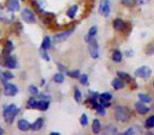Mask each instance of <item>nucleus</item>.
Masks as SVG:
<instances>
[{
    "label": "nucleus",
    "mask_w": 154,
    "mask_h": 135,
    "mask_svg": "<svg viewBox=\"0 0 154 135\" xmlns=\"http://www.w3.org/2000/svg\"><path fill=\"white\" fill-rule=\"evenodd\" d=\"M151 69L148 68V66H140L135 71V75L139 78H143V79H148L151 76Z\"/></svg>",
    "instance_id": "1a4fd4ad"
},
{
    "label": "nucleus",
    "mask_w": 154,
    "mask_h": 135,
    "mask_svg": "<svg viewBox=\"0 0 154 135\" xmlns=\"http://www.w3.org/2000/svg\"><path fill=\"white\" fill-rule=\"evenodd\" d=\"M78 78H79L82 84H84V86H88L89 78H88V75H87V74H82V75H79V77H78Z\"/></svg>",
    "instance_id": "f704fd0d"
},
{
    "label": "nucleus",
    "mask_w": 154,
    "mask_h": 135,
    "mask_svg": "<svg viewBox=\"0 0 154 135\" xmlns=\"http://www.w3.org/2000/svg\"><path fill=\"white\" fill-rule=\"evenodd\" d=\"M40 56L42 59L45 60V61H50V60H51V57H50V55L48 54L47 50L41 49V48H40Z\"/></svg>",
    "instance_id": "72a5a7b5"
},
{
    "label": "nucleus",
    "mask_w": 154,
    "mask_h": 135,
    "mask_svg": "<svg viewBox=\"0 0 154 135\" xmlns=\"http://www.w3.org/2000/svg\"><path fill=\"white\" fill-rule=\"evenodd\" d=\"M133 54H134V51H132V50H128L126 52V56H132Z\"/></svg>",
    "instance_id": "a19ab883"
},
{
    "label": "nucleus",
    "mask_w": 154,
    "mask_h": 135,
    "mask_svg": "<svg viewBox=\"0 0 154 135\" xmlns=\"http://www.w3.org/2000/svg\"><path fill=\"white\" fill-rule=\"evenodd\" d=\"M17 127L20 131H22V132H26V131L31 130V124L26 119H19L18 120Z\"/></svg>",
    "instance_id": "f8f14e48"
},
{
    "label": "nucleus",
    "mask_w": 154,
    "mask_h": 135,
    "mask_svg": "<svg viewBox=\"0 0 154 135\" xmlns=\"http://www.w3.org/2000/svg\"><path fill=\"white\" fill-rule=\"evenodd\" d=\"M66 75L70 76L72 78H78L80 75V72L78 70H74V71H70V72H66Z\"/></svg>",
    "instance_id": "e433bc0d"
},
{
    "label": "nucleus",
    "mask_w": 154,
    "mask_h": 135,
    "mask_svg": "<svg viewBox=\"0 0 154 135\" xmlns=\"http://www.w3.org/2000/svg\"><path fill=\"white\" fill-rule=\"evenodd\" d=\"M52 48V39L50 36H45L42 42H41V49L49 50Z\"/></svg>",
    "instance_id": "6ab92c4d"
},
{
    "label": "nucleus",
    "mask_w": 154,
    "mask_h": 135,
    "mask_svg": "<svg viewBox=\"0 0 154 135\" xmlns=\"http://www.w3.org/2000/svg\"><path fill=\"white\" fill-rule=\"evenodd\" d=\"M100 130H101V124L100 121H99L98 119H94L92 122V131L93 133H95V134H98V133H100Z\"/></svg>",
    "instance_id": "5701e85b"
},
{
    "label": "nucleus",
    "mask_w": 154,
    "mask_h": 135,
    "mask_svg": "<svg viewBox=\"0 0 154 135\" xmlns=\"http://www.w3.org/2000/svg\"><path fill=\"white\" fill-rule=\"evenodd\" d=\"M153 109H154V105H153Z\"/></svg>",
    "instance_id": "c03bdc74"
},
{
    "label": "nucleus",
    "mask_w": 154,
    "mask_h": 135,
    "mask_svg": "<svg viewBox=\"0 0 154 135\" xmlns=\"http://www.w3.org/2000/svg\"><path fill=\"white\" fill-rule=\"evenodd\" d=\"M57 66H58V69H59L61 72H66V66H64V64H62V63H57Z\"/></svg>",
    "instance_id": "ea45409f"
},
{
    "label": "nucleus",
    "mask_w": 154,
    "mask_h": 135,
    "mask_svg": "<svg viewBox=\"0 0 154 135\" xmlns=\"http://www.w3.org/2000/svg\"><path fill=\"white\" fill-rule=\"evenodd\" d=\"M5 64L8 69H10V70L16 69V66H17V59H16V57H14V56L8 55V57L5 58Z\"/></svg>",
    "instance_id": "9d476101"
},
{
    "label": "nucleus",
    "mask_w": 154,
    "mask_h": 135,
    "mask_svg": "<svg viewBox=\"0 0 154 135\" xmlns=\"http://www.w3.org/2000/svg\"><path fill=\"white\" fill-rule=\"evenodd\" d=\"M8 9L12 12H17L20 10L19 0H8Z\"/></svg>",
    "instance_id": "2eb2a0df"
},
{
    "label": "nucleus",
    "mask_w": 154,
    "mask_h": 135,
    "mask_svg": "<svg viewBox=\"0 0 154 135\" xmlns=\"http://www.w3.org/2000/svg\"><path fill=\"white\" fill-rule=\"evenodd\" d=\"M77 12H78V7H77V5H72V7L68 10V12H66V15H68V17L73 19V18H75V16H76Z\"/></svg>",
    "instance_id": "a878e982"
},
{
    "label": "nucleus",
    "mask_w": 154,
    "mask_h": 135,
    "mask_svg": "<svg viewBox=\"0 0 154 135\" xmlns=\"http://www.w3.org/2000/svg\"><path fill=\"white\" fill-rule=\"evenodd\" d=\"M2 134H5V130H3L2 128H0V135H2Z\"/></svg>",
    "instance_id": "79ce46f5"
},
{
    "label": "nucleus",
    "mask_w": 154,
    "mask_h": 135,
    "mask_svg": "<svg viewBox=\"0 0 154 135\" xmlns=\"http://www.w3.org/2000/svg\"><path fill=\"white\" fill-rule=\"evenodd\" d=\"M145 127L147 129H152L154 128V115H151L150 117H148L145 121Z\"/></svg>",
    "instance_id": "7c9ffc66"
},
{
    "label": "nucleus",
    "mask_w": 154,
    "mask_h": 135,
    "mask_svg": "<svg viewBox=\"0 0 154 135\" xmlns=\"http://www.w3.org/2000/svg\"><path fill=\"white\" fill-rule=\"evenodd\" d=\"M0 20L5 23H10L14 20V12L11 10L7 9H1L0 10Z\"/></svg>",
    "instance_id": "423d86ee"
},
{
    "label": "nucleus",
    "mask_w": 154,
    "mask_h": 135,
    "mask_svg": "<svg viewBox=\"0 0 154 135\" xmlns=\"http://www.w3.org/2000/svg\"><path fill=\"white\" fill-rule=\"evenodd\" d=\"M112 87H113L115 90H120L125 87V81L122 80L119 77L118 78H115V79L112 80Z\"/></svg>",
    "instance_id": "a211bd4d"
},
{
    "label": "nucleus",
    "mask_w": 154,
    "mask_h": 135,
    "mask_svg": "<svg viewBox=\"0 0 154 135\" xmlns=\"http://www.w3.org/2000/svg\"><path fill=\"white\" fill-rule=\"evenodd\" d=\"M89 53L93 59H97L99 57V45L95 38L89 41Z\"/></svg>",
    "instance_id": "20e7f679"
},
{
    "label": "nucleus",
    "mask_w": 154,
    "mask_h": 135,
    "mask_svg": "<svg viewBox=\"0 0 154 135\" xmlns=\"http://www.w3.org/2000/svg\"><path fill=\"white\" fill-rule=\"evenodd\" d=\"M89 124V120H88V116H87V114H82V116H80V124L82 126H88Z\"/></svg>",
    "instance_id": "4c0bfd02"
},
{
    "label": "nucleus",
    "mask_w": 154,
    "mask_h": 135,
    "mask_svg": "<svg viewBox=\"0 0 154 135\" xmlns=\"http://www.w3.org/2000/svg\"><path fill=\"white\" fill-rule=\"evenodd\" d=\"M21 18L26 23H35V22H36V16H35V14L29 9H22Z\"/></svg>",
    "instance_id": "39448f33"
},
{
    "label": "nucleus",
    "mask_w": 154,
    "mask_h": 135,
    "mask_svg": "<svg viewBox=\"0 0 154 135\" xmlns=\"http://www.w3.org/2000/svg\"><path fill=\"white\" fill-rule=\"evenodd\" d=\"M53 81L55 82V84H62V82L64 81V75L62 72H58V73H56L55 75L53 76Z\"/></svg>",
    "instance_id": "b1692460"
},
{
    "label": "nucleus",
    "mask_w": 154,
    "mask_h": 135,
    "mask_svg": "<svg viewBox=\"0 0 154 135\" xmlns=\"http://www.w3.org/2000/svg\"><path fill=\"white\" fill-rule=\"evenodd\" d=\"M13 78H14V75H13V73H12V72H10V71H5V72H3V80H5V82L9 81V80L13 79Z\"/></svg>",
    "instance_id": "473e14b6"
},
{
    "label": "nucleus",
    "mask_w": 154,
    "mask_h": 135,
    "mask_svg": "<svg viewBox=\"0 0 154 135\" xmlns=\"http://www.w3.org/2000/svg\"><path fill=\"white\" fill-rule=\"evenodd\" d=\"M29 92H30L33 96H37L39 91H38V89H37V87H35L34 84H31V86L29 87Z\"/></svg>",
    "instance_id": "c9c22d12"
},
{
    "label": "nucleus",
    "mask_w": 154,
    "mask_h": 135,
    "mask_svg": "<svg viewBox=\"0 0 154 135\" xmlns=\"http://www.w3.org/2000/svg\"><path fill=\"white\" fill-rule=\"evenodd\" d=\"M82 92L78 88H75L74 89V99L76 103H82Z\"/></svg>",
    "instance_id": "c756f323"
},
{
    "label": "nucleus",
    "mask_w": 154,
    "mask_h": 135,
    "mask_svg": "<svg viewBox=\"0 0 154 135\" xmlns=\"http://www.w3.org/2000/svg\"><path fill=\"white\" fill-rule=\"evenodd\" d=\"M112 60L114 62H117V63H119L122 60V53L119 50H114L113 51V53H112Z\"/></svg>",
    "instance_id": "aec40b11"
},
{
    "label": "nucleus",
    "mask_w": 154,
    "mask_h": 135,
    "mask_svg": "<svg viewBox=\"0 0 154 135\" xmlns=\"http://www.w3.org/2000/svg\"><path fill=\"white\" fill-rule=\"evenodd\" d=\"M131 117V112L128 107L117 106L114 110V118L119 122H128Z\"/></svg>",
    "instance_id": "f03ea898"
},
{
    "label": "nucleus",
    "mask_w": 154,
    "mask_h": 135,
    "mask_svg": "<svg viewBox=\"0 0 154 135\" xmlns=\"http://www.w3.org/2000/svg\"><path fill=\"white\" fill-rule=\"evenodd\" d=\"M135 0H122V3L125 5V7H128V8H131V7H133V5H135Z\"/></svg>",
    "instance_id": "58836bf2"
},
{
    "label": "nucleus",
    "mask_w": 154,
    "mask_h": 135,
    "mask_svg": "<svg viewBox=\"0 0 154 135\" xmlns=\"http://www.w3.org/2000/svg\"><path fill=\"white\" fill-rule=\"evenodd\" d=\"M135 109H136L137 113L141 114V115H145V114L149 113V111H150V108L147 107V106L143 103H141V101L135 103Z\"/></svg>",
    "instance_id": "9b49d317"
},
{
    "label": "nucleus",
    "mask_w": 154,
    "mask_h": 135,
    "mask_svg": "<svg viewBox=\"0 0 154 135\" xmlns=\"http://www.w3.org/2000/svg\"><path fill=\"white\" fill-rule=\"evenodd\" d=\"M141 132V129L139 128L138 126H133L131 128H129L128 130H125L124 131V134L125 135H133L135 133H140Z\"/></svg>",
    "instance_id": "4be33fe9"
},
{
    "label": "nucleus",
    "mask_w": 154,
    "mask_h": 135,
    "mask_svg": "<svg viewBox=\"0 0 154 135\" xmlns=\"http://www.w3.org/2000/svg\"><path fill=\"white\" fill-rule=\"evenodd\" d=\"M99 13L103 17H109L111 13V2L110 0H101L100 5H99Z\"/></svg>",
    "instance_id": "0eeeda50"
},
{
    "label": "nucleus",
    "mask_w": 154,
    "mask_h": 135,
    "mask_svg": "<svg viewBox=\"0 0 154 135\" xmlns=\"http://www.w3.org/2000/svg\"><path fill=\"white\" fill-rule=\"evenodd\" d=\"M96 34H97V28H96V26H92V28L89 30L88 34H87V36H86V41H87V42H89V41L92 40L93 38H95Z\"/></svg>",
    "instance_id": "412c9836"
},
{
    "label": "nucleus",
    "mask_w": 154,
    "mask_h": 135,
    "mask_svg": "<svg viewBox=\"0 0 154 135\" xmlns=\"http://www.w3.org/2000/svg\"><path fill=\"white\" fill-rule=\"evenodd\" d=\"M20 112V108L18 106L14 105H9V106H5L3 107V117H5V120L8 122V124H12L15 119V117L18 115V113Z\"/></svg>",
    "instance_id": "f257e3e1"
},
{
    "label": "nucleus",
    "mask_w": 154,
    "mask_h": 135,
    "mask_svg": "<svg viewBox=\"0 0 154 135\" xmlns=\"http://www.w3.org/2000/svg\"><path fill=\"white\" fill-rule=\"evenodd\" d=\"M13 50H14L13 42H12L11 40H8L7 43H5V55H10Z\"/></svg>",
    "instance_id": "c85d7f7f"
},
{
    "label": "nucleus",
    "mask_w": 154,
    "mask_h": 135,
    "mask_svg": "<svg viewBox=\"0 0 154 135\" xmlns=\"http://www.w3.org/2000/svg\"><path fill=\"white\" fill-rule=\"evenodd\" d=\"M22 1H24V0H22Z\"/></svg>",
    "instance_id": "a18cd8bd"
},
{
    "label": "nucleus",
    "mask_w": 154,
    "mask_h": 135,
    "mask_svg": "<svg viewBox=\"0 0 154 135\" xmlns=\"http://www.w3.org/2000/svg\"><path fill=\"white\" fill-rule=\"evenodd\" d=\"M3 92H5V95L12 97V96H15V95L18 94L19 89H18V87L16 86V84L7 81L3 84Z\"/></svg>",
    "instance_id": "7ed1b4c3"
},
{
    "label": "nucleus",
    "mask_w": 154,
    "mask_h": 135,
    "mask_svg": "<svg viewBox=\"0 0 154 135\" xmlns=\"http://www.w3.org/2000/svg\"><path fill=\"white\" fill-rule=\"evenodd\" d=\"M113 28L115 29L116 31H118V32H122V31H125V29H126V22H125L124 20L119 19V18L114 19Z\"/></svg>",
    "instance_id": "4468645a"
},
{
    "label": "nucleus",
    "mask_w": 154,
    "mask_h": 135,
    "mask_svg": "<svg viewBox=\"0 0 154 135\" xmlns=\"http://www.w3.org/2000/svg\"><path fill=\"white\" fill-rule=\"evenodd\" d=\"M117 76L120 78L122 80H124V81H126V82H129V81H131V76H130V74H128V73H126V72H122V71H118L117 72Z\"/></svg>",
    "instance_id": "bb28decb"
},
{
    "label": "nucleus",
    "mask_w": 154,
    "mask_h": 135,
    "mask_svg": "<svg viewBox=\"0 0 154 135\" xmlns=\"http://www.w3.org/2000/svg\"><path fill=\"white\" fill-rule=\"evenodd\" d=\"M117 133H118V130L114 124H108V126L105 127V129H103V134H106V135L117 134Z\"/></svg>",
    "instance_id": "f3484780"
},
{
    "label": "nucleus",
    "mask_w": 154,
    "mask_h": 135,
    "mask_svg": "<svg viewBox=\"0 0 154 135\" xmlns=\"http://www.w3.org/2000/svg\"><path fill=\"white\" fill-rule=\"evenodd\" d=\"M37 103H38V100L35 98V96H33L28 100L26 108H29V109H37Z\"/></svg>",
    "instance_id": "cd10ccee"
},
{
    "label": "nucleus",
    "mask_w": 154,
    "mask_h": 135,
    "mask_svg": "<svg viewBox=\"0 0 154 135\" xmlns=\"http://www.w3.org/2000/svg\"><path fill=\"white\" fill-rule=\"evenodd\" d=\"M153 87H154V82H153Z\"/></svg>",
    "instance_id": "37998d69"
},
{
    "label": "nucleus",
    "mask_w": 154,
    "mask_h": 135,
    "mask_svg": "<svg viewBox=\"0 0 154 135\" xmlns=\"http://www.w3.org/2000/svg\"><path fill=\"white\" fill-rule=\"evenodd\" d=\"M73 32H74V30H69V31H64V32H61V33H58V34H56L55 36L53 37V41L55 43L63 42L64 40H66V39L72 35Z\"/></svg>",
    "instance_id": "6e6552de"
},
{
    "label": "nucleus",
    "mask_w": 154,
    "mask_h": 135,
    "mask_svg": "<svg viewBox=\"0 0 154 135\" xmlns=\"http://www.w3.org/2000/svg\"><path fill=\"white\" fill-rule=\"evenodd\" d=\"M112 99V94L110 92H105L101 95L98 96V103H103V101H110Z\"/></svg>",
    "instance_id": "393cba45"
},
{
    "label": "nucleus",
    "mask_w": 154,
    "mask_h": 135,
    "mask_svg": "<svg viewBox=\"0 0 154 135\" xmlns=\"http://www.w3.org/2000/svg\"><path fill=\"white\" fill-rule=\"evenodd\" d=\"M50 107V100L49 99H39L37 103V109L40 111H47Z\"/></svg>",
    "instance_id": "dca6fc26"
},
{
    "label": "nucleus",
    "mask_w": 154,
    "mask_h": 135,
    "mask_svg": "<svg viewBox=\"0 0 154 135\" xmlns=\"http://www.w3.org/2000/svg\"><path fill=\"white\" fill-rule=\"evenodd\" d=\"M138 98H139V101H141V103H151V97L147 94H143V93H139Z\"/></svg>",
    "instance_id": "2f4dec72"
},
{
    "label": "nucleus",
    "mask_w": 154,
    "mask_h": 135,
    "mask_svg": "<svg viewBox=\"0 0 154 135\" xmlns=\"http://www.w3.org/2000/svg\"><path fill=\"white\" fill-rule=\"evenodd\" d=\"M45 124V119L42 117H38L32 124H31V130L33 131H39Z\"/></svg>",
    "instance_id": "ddd939ff"
}]
</instances>
